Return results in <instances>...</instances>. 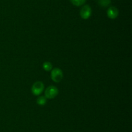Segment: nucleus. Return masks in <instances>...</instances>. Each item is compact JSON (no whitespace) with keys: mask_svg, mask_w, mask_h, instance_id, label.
I'll use <instances>...</instances> for the list:
<instances>
[{"mask_svg":"<svg viewBox=\"0 0 132 132\" xmlns=\"http://www.w3.org/2000/svg\"><path fill=\"white\" fill-rule=\"evenodd\" d=\"M59 90L54 85H50L45 91V97L47 99H54L57 96Z\"/></svg>","mask_w":132,"mask_h":132,"instance_id":"f257e3e1","label":"nucleus"},{"mask_svg":"<svg viewBox=\"0 0 132 132\" xmlns=\"http://www.w3.org/2000/svg\"><path fill=\"white\" fill-rule=\"evenodd\" d=\"M45 85L41 81H37L33 84L32 86V93L34 95L39 96L43 92Z\"/></svg>","mask_w":132,"mask_h":132,"instance_id":"f03ea898","label":"nucleus"},{"mask_svg":"<svg viewBox=\"0 0 132 132\" xmlns=\"http://www.w3.org/2000/svg\"><path fill=\"white\" fill-rule=\"evenodd\" d=\"M63 78V72L59 68H54L51 71V78L56 83L60 82Z\"/></svg>","mask_w":132,"mask_h":132,"instance_id":"7ed1b4c3","label":"nucleus"},{"mask_svg":"<svg viewBox=\"0 0 132 132\" xmlns=\"http://www.w3.org/2000/svg\"><path fill=\"white\" fill-rule=\"evenodd\" d=\"M92 15V9L88 5H85L80 10V16L83 19H88Z\"/></svg>","mask_w":132,"mask_h":132,"instance_id":"20e7f679","label":"nucleus"},{"mask_svg":"<svg viewBox=\"0 0 132 132\" xmlns=\"http://www.w3.org/2000/svg\"><path fill=\"white\" fill-rule=\"evenodd\" d=\"M107 16L108 18L111 19H115L118 17L119 16V10L116 6H110L106 12Z\"/></svg>","mask_w":132,"mask_h":132,"instance_id":"39448f33","label":"nucleus"},{"mask_svg":"<svg viewBox=\"0 0 132 132\" xmlns=\"http://www.w3.org/2000/svg\"><path fill=\"white\" fill-rule=\"evenodd\" d=\"M47 102V98L45 96H41L37 98V104L39 106H45Z\"/></svg>","mask_w":132,"mask_h":132,"instance_id":"423d86ee","label":"nucleus"},{"mask_svg":"<svg viewBox=\"0 0 132 132\" xmlns=\"http://www.w3.org/2000/svg\"><path fill=\"white\" fill-rule=\"evenodd\" d=\"M98 4L100 6L103 8L108 7L111 4V0H97Z\"/></svg>","mask_w":132,"mask_h":132,"instance_id":"0eeeda50","label":"nucleus"},{"mask_svg":"<svg viewBox=\"0 0 132 132\" xmlns=\"http://www.w3.org/2000/svg\"><path fill=\"white\" fill-rule=\"evenodd\" d=\"M52 64L51 62H44L43 64V69L45 70V71H47V72L52 71Z\"/></svg>","mask_w":132,"mask_h":132,"instance_id":"6e6552de","label":"nucleus"},{"mask_svg":"<svg viewBox=\"0 0 132 132\" xmlns=\"http://www.w3.org/2000/svg\"><path fill=\"white\" fill-rule=\"evenodd\" d=\"M71 3L76 6H80L83 5L86 2V0H70Z\"/></svg>","mask_w":132,"mask_h":132,"instance_id":"1a4fd4ad","label":"nucleus"}]
</instances>
